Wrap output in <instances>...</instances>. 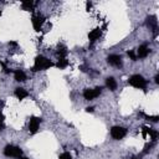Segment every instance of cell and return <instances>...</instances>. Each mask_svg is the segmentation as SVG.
<instances>
[{"label": "cell", "mask_w": 159, "mask_h": 159, "mask_svg": "<svg viewBox=\"0 0 159 159\" xmlns=\"http://www.w3.org/2000/svg\"><path fill=\"white\" fill-rule=\"evenodd\" d=\"M55 66L53 62L51 60H48L47 57L45 56H36L35 57V61H34V66L31 67V71L32 72H37V71H43V70H47L50 67Z\"/></svg>", "instance_id": "cell-1"}, {"label": "cell", "mask_w": 159, "mask_h": 159, "mask_svg": "<svg viewBox=\"0 0 159 159\" xmlns=\"http://www.w3.org/2000/svg\"><path fill=\"white\" fill-rule=\"evenodd\" d=\"M128 83L130 86H133L134 88H138V89H147V86H148V81L142 76V75H133L128 78Z\"/></svg>", "instance_id": "cell-2"}, {"label": "cell", "mask_w": 159, "mask_h": 159, "mask_svg": "<svg viewBox=\"0 0 159 159\" xmlns=\"http://www.w3.org/2000/svg\"><path fill=\"white\" fill-rule=\"evenodd\" d=\"M4 155L9 157V158H21L22 157V150H21V148H19L16 145L9 144L4 148Z\"/></svg>", "instance_id": "cell-3"}, {"label": "cell", "mask_w": 159, "mask_h": 159, "mask_svg": "<svg viewBox=\"0 0 159 159\" xmlns=\"http://www.w3.org/2000/svg\"><path fill=\"white\" fill-rule=\"evenodd\" d=\"M102 93V87H94V88H84L83 89V98L86 101H92L97 97H99V94Z\"/></svg>", "instance_id": "cell-4"}, {"label": "cell", "mask_w": 159, "mask_h": 159, "mask_svg": "<svg viewBox=\"0 0 159 159\" xmlns=\"http://www.w3.org/2000/svg\"><path fill=\"white\" fill-rule=\"evenodd\" d=\"M109 134L114 140H120L127 135V129L124 127H120V125H114L111 128Z\"/></svg>", "instance_id": "cell-5"}, {"label": "cell", "mask_w": 159, "mask_h": 159, "mask_svg": "<svg viewBox=\"0 0 159 159\" xmlns=\"http://www.w3.org/2000/svg\"><path fill=\"white\" fill-rule=\"evenodd\" d=\"M41 120H42V119H41L40 117H35V116H32V117L30 118V120H29V132H30V134L37 133V130H39V128H40Z\"/></svg>", "instance_id": "cell-6"}, {"label": "cell", "mask_w": 159, "mask_h": 159, "mask_svg": "<svg viewBox=\"0 0 159 159\" xmlns=\"http://www.w3.org/2000/svg\"><path fill=\"white\" fill-rule=\"evenodd\" d=\"M43 22H45V17H43L42 15H40V14L32 15V17H31V24H32V27H34L35 31H40V30L42 29Z\"/></svg>", "instance_id": "cell-7"}, {"label": "cell", "mask_w": 159, "mask_h": 159, "mask_svg": "<svg viewBox=\"0 0 159 159\" xmlns=\"http://www.w3.org/2000/svg\"><path fill=\"white\" fill-rule=\"evenodd\" d=\"M145 25L153 31L154 36H157V34H158V20H157V16L155 15L148 16L147 20H145Z\"/></svg>", "instance_id": "cell-8"}, {"label": "cell", "mask_w": 159, "mask_h": 159, "mask_svg": "<svg viewBox=\"0 0 159 159\" xmlns=\"http://www.w3.org/2000/svg\"><path fill=\"white\" fill-rule=\"evenodd\" d=\"M107 62L111 65V66H113V67H118V68H120L122 66H123V60H122V57L119 56V55H109L108 57H107Z\"/></svg>", "instance_id": "cell-9"}, {"label": "cell", "mask_w": 159, "mask_h": 159, "mask_svg": "<svg viewBox=\"0 0 159 159\" xmlns=\"http://www.w3.org/2000/svg\"><path fill=\"white\" fill-rule=\"evenodd\" d=\"M149 52H150V50H149V47L145 45V43H143V45H140L138 48H137V58H145L148 55H149Z\"/></svg>", "instance_id": "cell-10"}, {"label": "cell", "mask_w": 159, "mask_h": 159, "mask_svg": "<svg viewBox=\"0 0 159 159\" xmlns=\"http://www.w3.org/2000/svg\"><path fill=\"white\" fill-rule=\"evenodd\" d=\"M101 35H102V31H101L99 27H97V29H93L92 31H89V34H88V39H89L91 42H94L96 40H98V39L101 37Z\"/></svg>", "instance_id": "cell-11"}, {"label": "cell", "mask_w": 159, "mask_h": 159, "mask_svg": "<svg viewBox=\"0 0 159 159\" xmlns=\"http://www.w3.org/2000/svg\"><path fill=\"white\" fill-rule=\"evenodd\" d=\"M15 96L17 97V99L22 101L24 98L29 97V92H27L24 87H16V88H15Z\"/></svg>", "instance_id": "cell-12"}, {"label": "cell", "mask_w": 159, "mask_h": 159, "mask_svg": "<svg viewBox=\"0 0 159 159\" xmlns=\"http://www.w3.org/2000/svg\"><path fill=\"white\" fill-rule=\"evenodd\" d=\"M14 78L17 82H24V81H26V75L22 70H15L14 71Z\"/></svg>", "instance_id": "cell-13"}, {"label": "cell", "mask_w": 159, "mask_h": 159, "mask_svg": "<svg viewBox=\"0 0 159 159\" xmlns=\"http://www.w3.org/2000/svg\"><path fill=\"white\" fill-rule=\"evenodd\" d=\"M106 87L109 91H116L117 89V81L113 77H107L106 78Z\"/></svg>", "instance_id": "cell-14"}, {"label": "cell", "mask_w": 159, "mask_h": 159, "mask_svg": "<svg viewBox=\"0 0 159 159\" xmlns=\"http://www.w3.org/2000/svg\"><path fill=\"white\" fill-rule=\"evenodd\" d=\"M35 2H32L31 0H25L21 2V7L22 10H26V11H34V7H35Z\"/></svg>", "instance_id": "cell-15"}, {"label": "cell", "mask_w": 159, "mask_h": 159, "mask_svg": "<svg viewBox=\"0 0 159 159\" xmlns=\"http://www.w3.org/2000/svg\"><path fill=\"white\" fill-rule=\"evenodd\" d=\"M56 55L58 56V58H66V55H67V48L65 46H58L57 51H56Z\"/></svg>", "instance_id": "cell-16"}, {"label": "cell", "mask_w": 159, "mask_h": 159, "mask_svg": "<svg viewBox=\"0 0 159 159\" xmlns=\"http://www.w3.org/2000/svg\"><path fill=\"white\" fill-rule=\"evenodd\" d=\"M68 60L67 58H58V61H57V63H56V67H58L60 70H63V68H66L67 66H68Z\"/></svg>", "instance_id": "cell-17"}, {"label": "cell", "mask_w": 159, "mask_h": 159, "mask_svg": "<svg viewBox=\"0 0 159 159\" xmlns=\"http://www.w3.org/2000/svg\"><path fill=\"white\" fill-rule=\"evenodd\" d=\"M148 135L150 137V139H152V143H154V142L158 139V135H159V133H158V130H155V129H152V128H149V127H148Z\"/></svg>", "instance_id": "cell-18"}, {"label": "cell", "mask_w": 159, "mask_h": 159, "mask_svg": "<svg viewBox=\"0 0 159 159\" xmlns=\"http://www.w3.org/2000/svg\"><path fill=\"white\" fill-rule=\"evenodd\" d=\"M140 116H143L145 119L152 120V122H158V120H159V116H147V114H144V113H140Z\"/></svg>", "instance_id": "cell-19"}, {"label": "cell", "mask_w": 159, "mask_h": 159, "mask_svg": "<svg viewBox=\"0 0 159 159\" xmlns=\"http://www.w3.org/2000/svg\"><path fill=\"white\" fill-rule=\"evenodd\" d=\"M58 159H72V155L70 152H63L62 154H60Z\"/></svg>", "instance_id": "cell-20"}, {"label": "cell", "mask_w": 159, "mask_h": 159, "mask_svg": "<svg viewBox=\"0 0 159 159\" xmlns=\"http://www.w3.org/2000/svg\"><path fill=\"white\" fill-rule=\"evenodd\" d=\"M127 53H128V56L130 57V60H132V61H137V60H138V58H137V55H135V51H134V50H129Z\"/></svg>", "instance_id": "cell-21"}, {"label": "cell", "mask_w": 159, "mask_h": 159, "mask_svg": "<svg viewBox=\"0 0 159 159\" xmlns=\"http://www.w3.org/2000/svg\"><path fill=\"white\" fill-rule=\"evenodd\" d=\"M153 147V143H149V144H147L145 147H144V149H143V152H142V154H147V153H149L150 152V148Z\"/></svg>", "instance_id": "cell-22"}, {"label": "cell", "mask_w": 159, "mask_h": 159, "mask_svg": "<svg viewBox=\"0 0 159 159\" xmlns=\"http://www.w3.org/2000/svg\"><path fill=\"white\" fill-rule=\"evenodd\" d=\"M0 65L2 66V68H4V72H5V73H10V72H12V70L7 68V67H6V65H5L4 62H1V61H0Z\"/></svg>", "instance_id": "cell-23"}, {"label": "cell", "mask_w": 159, "mask_h": 159, "mask_svg": "<svg viewBox=\"0 0 159 159\" xmlns=\"http://www.w3.org/2000/svg\"><path fill=\"white\" fill-rule=\"evenodd\" d=\"M91 7H92V2L87 1V2H86V10H87V11H89V10H91Z\"/></svg>", "instance_id": "cell-24"}, {"label": "cell", "mask_w": 159, "mask_h": 159, "mask_svg": "<svg viewBox=\"0 0 159 159\" xmlns=\"http://www.w3.org/2000/svg\"><path fill=\"white\" fill-rule=\"evenodd\" d=\"M154 81H155V83H157V84L159 83V75H158V73L155 75V77H154Z\"/></svg>", "instance_id": "cell-25"}, {"label": "cell", "mask_w": 159, "mask_h": 159, "mask_svg": "<svg viewBox=\"0 0 159 159\" xmlns=\"http://www.w3.org/2000/svg\"><path fill=\"white\" fill-rule=\"evenodd\" d=\"M93 111H94L93 107H87V108H86V112H88V113H89V112H93Z\"/></svg>", "instance_id": "cell-26"}, {"label": "cell", "mask_w": 159, "mask_h": 159, "mask_svg": "<svg viewBox=\"0 0 159 159\" xmlns=\"http://www.w3.org/2000/svg\"><path fill=\"white\" fill-rule=\"evenodd\" d=\"M4 128H5V124H4V122H1V120H0V132H1V130H4Z\"/></svg>", "instance_id": "cell-27"}, {"label": "cell", "mask_w": 159, "mask_h": 159, "mask_svg": "<svg viewBox=\"0 0 159 159\" xmlns=\"http://www.w3.org/2000/svg\"><path fill=\"white\" fill-rule=\"evenodd\" d=\"M4 119H5V116L2 114V112H1V109H0V120L4 122Z\"/></svg>", "instance_id": "cell-28"}, {"label": "cell", "mask_w": 159, "mask_h": 159, "mask_svg": "<svg viewBox=\"0 0 159 159\" xmlns=\"http://www.w3.org/2000/svg\"><path fill=\"white\" fill-rule=\"evenodd\" d=\"M9 46H17V42H15V41H11V42H9Z\"/></svg>", "instance_id": "cell-29"}, {"label": "cell", "mask_w": 159, "mask_h": 159, "mask_svg": "<svg viewBox=\"0 0 159 159\" xmlns=\"http://www.w3.org/2000/svg\"><path fill=\"white\" fill-rule=\"evenodd\" d=\"M128 159H139L138 157H130V158H128Z\"/></svg>", "instance_id": "cell-30"}, {"label": "cell", "mask_w": 159, "mask_h": 159, "mask_svg": "<svg viewBox=\"0 0 159 159\" xmlns=\"http://www.w3.org/2000/svg\"><path fill=\"white\" fill-rule=\"evenodd\" d=\"M19 159H29V158H26V157H21V158H19Z\"/></svg>", "instance_id": "cell-31"}, {"label": "cell", "mask_w": 159, "mask_h": 159, "mask_svg": "<svg viewBox=\"0 0 159 159\" xmlns=\"http://www.w3.org/2000/svg\"><path fill=\"white\" fill-rule=\"evenodd\" d=\"M0 15H1V11H0Z\"/></svg>", "instance_id": "cell-32"}]
</instances>
